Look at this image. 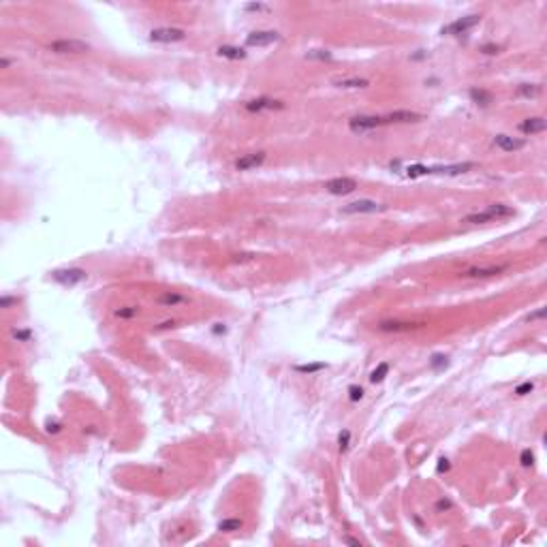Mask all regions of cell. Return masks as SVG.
<instances>
[{
    "label": "cell",
    "mask_w": 547,
    "mask_h": 547,
    "mask_svg": "<svg viewBox=\"0 0 547 547\" xmlns=\"http://www.w3.org/2000/svg\"><path fill=\"white\" fill-rule=\"evenodd\" d=\"M306 58H310V60H331V54L327 49H310Z\"/></svg>",
    "instance_id": "27"
},
{
    "label": "cell",
    "mask_w": 547,
    "mask_h": 547,
    "mask_svg": "<svg viewBox=\"0 0 547 547\" xmlns=\"http://www.w3.org/2000/svg\"><path fill=\"white\" fill-rule=\"evenodd\" d=\"M517 128H519V133H524V135H539L547 128V122H545L543 115H535V118L522 120L517 124Z\"/></svg>",
    "instance_id": "17"
},
{
    "label": "cell",
    "mask_w": 547,
    "mask_h": 547,
    "mask_svg": "<svg viewBox=\"0 0 547 547\" xmlns=\"http://www.w3.org/2000/svg\"><path fill=\"white\" fill-rule=\"evenodd\" d=\"M278 41H280V35L276 30H256L246 36L248 47H267V45H274Z\"/></svg>",
    "instance_id": "9"
},
{
    "label": "cell",
    "mask_w": 547,
    "mask_h": 547,
    "mask_svg": "<svg viewBox=\"0 0 547 547\" xmlns=\"http://www.w3.org/2000/svg\"><path fill=\"white\" fill-rule=\"evenodd\" d=\"M349 445H351V432H349V430H342L340 436H338V449L344 453L346 449H349Z\"/></svg>",
    "instance_id": "28"
},
{
    "label": "cell",
    "mask_w": 547,
    "mask_h": 547,
    "mask_svg": "<svg viewBox=\"0 0 547 547\" xmlns=\"http://www.w3.org/2000/svg\"><path fill=\"white\" fill-rule=\"evenodd\" d=\"M532 389H535V383L526 381V383H522V385H517V387H515V394H517V396H526V394H530Z\"/></svg>",
    "instance_id": "32"
},
{
    "label": "cell",
    "mask_w": 547,
    "mask_h": 547,
    "mask_svg": "<svg viewBox=\"0 0 547 547\" xmlns=\"http://www.w3.org/2000/svg\"><path fill=\"white\" fill-rule=\"evenodd\" d=\"M325 370V364H301V365H295V372L299 374H314V372H321Z\"/></svg>",
    "instance_id": "26"
},
{
    "label": "cell",
    "mask_w": 547,
    "mask_h": 547,
    "mask_svg": "<svg viewBox=\"0 0 547 547\" xmlns=\"http://www.w3.org/2000/svg\"><path fill=\"white\" fill-rule=\"evenodd\" d=\"M154 301H156V304H160V306H165V308H176V306L188 304L190 299L186 297V295L178 293V291H165V293L156 295V297H154Z\"/></svg>",
    "instance_id": "18"
},
{
    "label": "cell",
    "mask_w": 547,
    "mask_h": 547,
    "mask_svg": "<svg viewBox=\"0 0 547 547\" xmlns=\"http://www.w3.org/2000/svg\"><path fill=\"white\" fill-rule=\"evenodd\" d=\"M543 317H545V310H543V308H539L537 312H532V314H530L528 321H537V319H543Z\"/></svg>",
    "instance_id": "38"
},
{
    "label": "cell",
    "mask_w": 547,
    "mask_h": 547,
    "mask_svg": "<svg viewBox=\"0 0 547 547\" xmlns=\"http://www.w3.org/2000/svg\"><path fill=\"white\" fill-rule=\"evenodd\" d=\"M13 338H17V340H30V331L28 329H13Z\"/></svg>",
    "instance_id": "34"
},
{
    "label": "cell",
    "mask_w": 547,
    "mask_h": 547,
    "mask_svg": "<svg viewBox=\"0 0 547 547\" xmlns=\"http://www.w3.org/2000/svg\"><path fill=\"white\" fill-rule=\"evenodd\" d=\"M113 314L118 319H133V317L139 314V308L137 306H122V308H115Z\"/></svg>",
    "instance_id": "25"
},
{
    "label": "cell",
    "mask_w": 547,
    "mask_h": 547,
    "mask_svg": "<svg viewBox=\"0 0 547 547\" xmlns=\"http://www.w3.org/2000/svg\"><path fill=\"white\" fill-rule=\"evenodd\" d=\"M387 372H389V364H387V362L378 364L376 368L372 370V374H370V381H372V383H381V381H385V376H387Z\"/></svg>",
    "instance_id": "24"
},
{
    "label": "cell",
    "mask_w": 547,
    "mask_h": 547,
    "mask_svg": "<svg viewBox=\"0 0 547 547\" xmlns=\"http://www.w3.org/2000/svg\"><path fill=\"white\" fill-rule=\"evenodd\" d=\"M11 304H17V297H2L0 299V308H9Z\"/></svg>",
    "instance_id": "37"
},
{
    "label": "cell",
    "mask_w": 547,
    "mask_h": 547,
    "mask_svg": "<svg viewBox=\"0 0 547 547\" xmlns=\"http://www.w3.org/2000/svg\"><path fill=\"white\" fill-rule=\"evenodd\" d=\"M0 67H2V69L11 67V60H9V58H4V56H2V58H0Z\"/></svg>",
    "instance_id": "42"
},
{
    "label": "cell",
    "mask_w": 547,
    "mask_h": 547,
    "mask_svg": "<svg viewBox=\"0 0 547 547\" xmlns=\"http://www.w3.org/2000/svg\"><path fill=\"white\" fill-rule=\"evenodd\" d=\"M49 51L54 54H86L90 51V43L79 38H56L49 43Z\"/></svg>",
    "instance_id": "4"
},
{
    "label": "cell",
    "mask_w": 547,
    "mask_h": 547,
    "mask_svg": "<svg viewBox=\"0 0 547 547\" xmlns=\"http://www.w3.org/2000/svg\"><path fill=\"white\" fill-rule=\"evenodd\" d=\"M242 526H244V522L240 517H227L218 524V530L220 532H235V530H242Z\"/></svg>",
    "instance_id": "22"
},
{
    "label": "cell",
    "mask_w": 547,
    "mask_h": 547,
    "mask_svg": "<svg viewBox=\"0 0 547 547\" xmlns=\"http://www.w3.org/2000/svg\"><path fill=\"white\" fill-rule=\"evenodd\" d=\"M169 327H176V321H165V323H160L156 329H169Z\"/></svg>",
    "instance_id": "39"
},
{
    "label": "cell",
    "mask_w": 547,
    "mask_h": 547,
    "mask_svg": "<svg viewBox=\"0 0 547 547\" xmlns=\"http://www.w3.org/2000/svg\"><path fill=\"white\" fill-rule=\"evenodd\" d=\"M186 32L182 28H154L150 30V41L156 43H178L184 41Z\"/></svg>",
    "instance_id": "11"
},
{
    "label": "cell",
    "mask_w": 547,
    "mask_h": 547,
    "mask_svg": "<svg viewBox=\"0 0 547 547\" xmlns=\"http://www.w3.org/2000/svg\"><path fill=\"white\" fill-rule=\"evenodd\" d=\"M357 180H353V178H346V176H342V178H331V180H327L325 182V190L329 192V195H351V192H355L357 190Z\"/></svg>",
    "instance_id": "7"
},
{
    "label": "cell",
    "mask_w": 547,
    "mask_h": 547,
    "mask_svg": "<svg viewBox=\"0 0 547 547\" xmlns=\"http://www.w3.org/2000/svg\"><path fill=\"white\" fill-rule=\"evenodd\" d=\"M423 323H408V321H381L378 323V329L385 333H406V331H415L419 329Z\"/></svg>",
    "instance_id": "15"
},
{
    "label": "cell",
    "mask_w": 547,
    "mask_h": 547,
    "mask_svg": "<svg viewBox=\"0 0 547 547\" xmlns=\"http://www.w3.org/2000/svg\"><path fill=\"white\" fill-rule=\"evenodd\" d=\"M481 22V15L479 13H473V15H466V17H460L455 22L442 26L440 35H447V36H460V35H466L468 30H473L474 26Z\"/></svg>",
    "instance_id": "3"
},
{
    "label": "cell",
    "mask_w": 547,
    "mask_h": 547,
    "mask_svg": "<svg viewBox=\"0 0 547 547\" xmlns=\"http://www.w3.org/2000/svg\"><path fill=\"white\" fill-rule=\"evenodd\" d=\"M468 96L473 99V103H477V105H481V107H487V105L494 103V96L483 88H473L471 92H468Z\"/></svg>",
    "instance_id": "20"
},
{
    "label": "cell",
    "mask_w": 547,
    "mask_h": 547,
    "mask_svg": "<svg viewBox=\"0 0 547 547\" xmlns=\"http://www.w3.org/2000/svg\"><path fill=\"white\" fill-rule=\"evenodd\" d=\"M500 51H503V47H500V45H494V43L481 45V54H485V56H496V54H500Z\"/></svg>",
    "instance_id": "29"
},
{
    "label": "cell",
    "mask_w": 547,
    "mask_h": 547,
    "mask_svg": "<svg viewBox=\"0 0 547 547\" xmlns=\"http://www.w3.org/2000/svg\"><path fill=\"white\" fill-rule=\"evenodd\" d=\"M440 365H447V357L434 355V357H432V368H440Z\"/></svg>",
    "instance_id": "35"
},
{
    "label": "cell",
    "mask_w": 547,
    "mask_h": 547,
    "mask_svg": "<svg viewBox=\"0 0 547 547\" xmlns=\"http://www.w3.org/2000/svg\"><path fill=\"white\" fill-rule=\"evenodd\" d=\"M385 210H387V205L376 203L372 199H359V201L346 203L340 208L342 214H376V212H385Z\"/></svg>",
    "instance_id": "5"
},
{
    "label": "cell",
    "mask_w": 547,
    "mask_h": 547,
    "mask_svg": "<svg viewBox=\"0 0 547 547\" xmlns=\"http://www.w3.org/2000/svg\"><path fill=\"white\" fill-rule=\"evenodd\" d=\"M51 278H54L56 282H60V285H64V287H75V285H79V282L86 280L88 274L79 267H69V269H56V272H51Z\"/></svg>",
    "instance_id": "8"
},
{
    "label": "cell",
    "mask_w": 547,
    "mask_h": 547,
    "mask_svg": "<svg viewBox=\"0 0 547 547\" xmlns=\"http://www.w3.org/2000/svg\"><path fill=\"white\" fill-rule=\"evenodd\" d=\"M344 543H349V545H362V541H359V539H353V537H344Z\"/></svg>",
    "instance_id": "41"
},
{
    "label": "cell",
    "mask_w": 547,
    "mask_h": 547,
    "mask_svg": "<svg viewBox=\"0 0 547 547\" xmlns=\"http://www.w3.org/2000/svg\"><path fill=\"white\" fill-rule=\"evenodd\" d=\"M385 124H410V122H421L423 113L408 111V109H398V111H389L383 115Z\"/></svg>",
    "instance_id": "12"
},
{
    "label": "cell",
    "mask_w": 547,
    "mask_h": 547,
    "mask_svg": "<svg viewBox=\"0 0 547 547\" xmlns=\"http://www.w3.org/2000/svg\"><path fill=\"white\" fill-rule=\"evenodd\" d=\"M494 144H496L503 152H517V150H522V147L526 146V139L511 137V135H496Z\"/></svg>",
    "instance_id": "19"
},
{
    "label": "cell",
    "mask_w": 547,
    "mask_h": 547,
    "mask_svg": "<svg viewBox=\"0 0 547 547\" xmlns=\"http://www.w3.org/2000/svg\"><path fill=\"white\" fill-rule=\"evenodd\" d=\"M265 163V152H250V154H244L233 163V167L237 171H250V169H256Z\"/></svg>",
    "instance_id": "14"
},
{
    "label": "cell",
    "mask_w": 547,
    "mask_h": 547,
    "mask_svg": "<svg viewBox=\"0 0 547 547\" xmlns=\"http://www.w3.org/2000/svg\"><path fill=\"white\" fill-rule=\"evenodd\" d=\"M364 398V389L359 387V385H351L349 387V400L351 402H359Z\"/></svg>",
    "instance_id": "30"
},
{
    "label": "cell",
    "mask_w": 547,
    "mask_h": 547,
    "mask_svg": "<svg viewBox=\"0 0 547 547\" xmlns=\"http://www.w3.org/2000/svg\"><path fill=\"white\" fill-rule=\"evenodd\" d=\"M378 126H385L383 115H355L349 120V128L353 133H368Z\"/></svg>",
    "instance_id": "6"
},
{
    "label": "cell",
    "mask_w": 547,
    "mask_h": 547,
    "mask_svg": "<svg viewBox=\"0 0 547 547\" xmlns=\"http://www.w3.org/2000/svg\"><path fill=\"white\" fill-rule=\"evenodd\" d=\"M519 462H522V466H532L535 464V453L530 449H524L522 455H519Z\"/></svg>",
    "instance_id": "31"
},
{
    "label": "cell",
    "mask_w": 547,
    "mask_h": 547,
    "mask_svg": "<svg viewBox=\"0 0 547 547\" xmlns=\"http://www.w3.org/2000/svg\"><path fill=\"white\" fill-rule=\"evenodd\" d=\"M331 86L342 88V90H364V88H370V79H365V77H349V75H342V77H333V79H331Z\"/></svg>",
    "instance_id": "16"
},
{
    "label": "cell",
    "mask_w": 547,
    "mask_h": 547,
    "mask_svg": "<svg viewBox=\"0 0 547 547\" xmlns=\"http://www.w3.org/2000/svg\"><path fill=\"white\" fill-rule=\"evenodd\" d=\"M507 269V265H474L468 267L464 272H460L462 278H490V276H498Z\"/></svg>",
    "instance_id": "13"
},
{
    "label": "cell",
    "mask_w": 547,
    "mask_h": 547,
    "mask_svg": "<svg viewBox=\"0 0 547 547\" xmlns=\"http://www.w3.org/2000/svg\"><path fill=\"white\" fill-rule=\"evenodd\" d=\"M515 212H513V208H509V205L505 203H492L487 205L485 210L481 212H474V214H468L464 218V222L468 224H483V222H496V220H503V218H509L513 216Z\"/></svg>",
    "instance_id": "2"
},
{
    "label": "cell",
    "mask_w": 547,
    "mask_h": 547,
    "mask_svg": "<svg viewBox=\"0 0 547 547\" xmlns=\"http://www.w3.org/2000/svg\"><path fill=\"white\" fill-rule=\"evenodd\" d=\"M244 109L246 111H272V109H285V103L282 101H276V99H269V96H259V99H250L244 103Z\"/></svg>",
    "instance_id": "10"
},
{
    "label": "cell",
    "mask_w": 547,
    "mask_h": 547,
    "mask_svg": "<svg viewBox=\"0 0 547 547\" xmlns=\"http://www.w3.org/2000/svg\"><path fill=\"white\" fill-rule=\"evenodd\" d=\"M244 9L246 11H269V6L267 4H246Z\"/></svg>",
    "instance_id": "36"
},
{
    "label": "cell",
    "mask_w": 547,
    "mask_h": 547,
    "mask_svg": "<svg viewBox=\"0 0 547 547\" xmlns=\"http://www.w3.org/2000/svg\"><path fill=\"white\" fill-rule=\"evenodd\" d=\"M453 507V503L451 500H447V498H440L438 503H436V511H449Z\"/></svg>",
    "instance_id": "33"
},
{
    "label": "cell",
    "mask_w": 547,
    "mask_h": 547,
    "mask_svg": "<svg viewBox=\"0 0 547 547\" xmlns=\"http://www.w3.org/2000/svg\"><path fill=\"white\" fill-rule=\"evenodd\" d=\"M474 163H462V165H436V167H426V165H410L406 167L408 178H419V176H434V173H442V176H460L474 169Z\"/></svg>",
    "instance_id": "1"
},
{
    "label": "cell",
    "mask_w": 547,
    "mask_h": 547,
    "mask_svg": "<svg viewBox=\"0 0 547 547\" xmlns=\"http://www.w3.org/2000/svg\"><path fill=\"white\" fill-rule=\"evenodd\" d=\"M541 90H543L541 83H522V86H517V94L526 96V99H532V96H537Z\"/></svg>",
    "instance_id": "23"
},
{
    "label": "cell",
    "mask_w": 547,
    "mask_h": 547,
    "mask_svg": "<svg viewBox=\"0 0 547 547\" xmlns=\"http://www.w3.org/2000/svg\"><path fill=\"white\" fill-rule=\"evenodd\" d=\"M218 56L229 58V60H242V58H246V51L240 47H233V45H220V47H218Z\"/></svg>",
    "instance_id": "21"
},
{
    "label": "cell",
    "mask_w": 547,
    "mask_h": 547,
    "mask_svg": "<svg viewBox=\"0 0 547 547\" xmlns=\"http://www.w3.org/2000/svg\"><path fill=\"white\" fill-rule=\"evenodd\" d=\"M449 460H440V464H438V473H442V471H449Z\"/></svg>",
    "instance_id": "40"
},
{
    "label": "cell",
    "mask_w": 547,
    "mask_h": 547,
    "mask_svg": "<svg viewBox=\"0 0 547 547\" xmlns=\"http://www.w3.org/2000/svg\"><path fill=\"white\" fill-rule=\"evenodd\" d=\"M58 430H60V428H58V423H54V426L47 423V432H58Z\"/></svg>",
    "instance_id": "43"
}]
</instances>
